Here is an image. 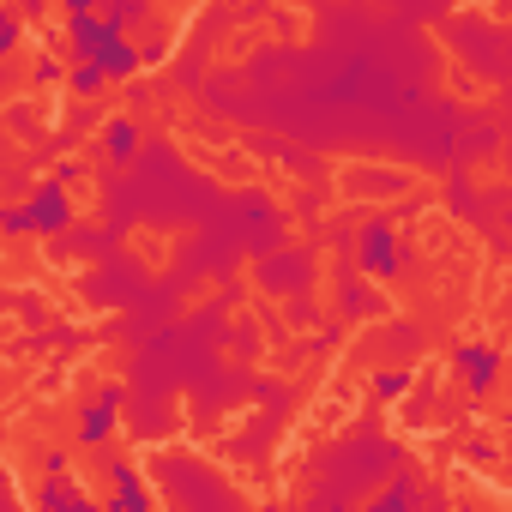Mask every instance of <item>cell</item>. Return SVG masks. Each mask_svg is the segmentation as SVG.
I'll return each mask as SVG.
<instances>
[{
	"mask_svg": "<svg viewBox=\"0 0 512 512\" xmlns=\"http://www.w3.org/2000/svg\"><path fill=\"white\" fill-rule=\"evenodd\" d=\"M356 260H362V272H368L374 284H392V278L404 272V253H398V229H392V217H386V211H374V217L362 223Z\"/></svg>",
	"mask_w": 512,
	"mask_h": 512,
	"instance_id": "cell-1",
	"label": "cell"
},
{
	"mask_svg": "<svg viewBox=\"0 0 512 512\" xmlns=\"http://www.w3.org/2000/svg\"><path fill=\"white\" fill-rule=\"evenodd\" d=\"M115 43H127V25H121L115 13H91V19H73V25H67L73 61H109Z\"/></svg>",
	"mask_w": 512,
	"mask_h": 512,
	"instance_id": "cell-2",
	"label": "cell"
},
{
	"mask_svg": "<svg viewBox=\"0 0 512 512\" xmlns=\"http://www.w3.org/2000/svg\"><path fill=\"white\" fill-rule=\"evenodd\" d=\"M314 284V253H302V247H272L266 260H260V290H272V296H302Z\"/></svg>",
	"mask_w": 512,
	"mask_h": 512,
	"instance_id": "cell-3",
	"label": "cell"
},
{
	"mask_svg": "<svg viewBox=\"0 0 512 512\" xmlns=\"http://www.w3.org/2000/svg\"><path fill=\"white\" fill-rule=\"evenodd\" d=\"M31 217H37L43 235H61V229L73 223V199H67V181H61V175H49V181L31 193Z\"/></svg>",
	"mask_w": 512,
	"mask_h": 512,
	"instance_id": "cell-4",
	"label": "cell"
},
{
	"mask_svg": "<svg viewBox=\"0 0 512 512\" xmlns=\"http://www.w3.org/2000/svg\"><path fill=\"white\" fill-rule=\"evenodd\" d=\"M452 362H458V374H464L470 392H494L500 386V350L494 344H458Z\"/></svg>",
	"mask_w": 512,
	"mask_h": 512,
	"instance_id": "cell-5",
	"label": "cell"
},
{
	"mask_svg": "<svg viewBox=\"0 0 512 512\" xmlns=\"http://www.w3.org/2000/svg\"><path fill=\"white\" fill-rule=\"evenodd\" d=\"M115 410H121V386H103L79 416V446H103L115 434Z\"/></svg>",
	"mask_w": 512,
	"mask_h": 512,
	"instance_id": "cell-6",
	"label": "cell"
},
{
	"mask_svg": "<svg viewBox=\"0 0 512 512\" xmlns=\"http://www.w3.org/2000/svg\"><path fill=\"white\" fill-rule=\"evenodd\" d=\"M109 476H115V506H121V512H145V506H151V488L139 482L133 464H109Z\"/></svg>",
	"mask_w": 512,
	"mask_h": 512,
	"instance_id": "cell-7",
	"label": "cell"
},
{
	"mask_svg": "<svg viewBox=\"0 0 512 512\" xmlns=\"http://www.w3.org/2000/svg\"><path fill=\"white\" fill-rule=\"evenodd\" d=\"M103 145H109L115 163H127V157L139 151V121H133V115H109V121H103Z\"/></svg>",
	"mask_w": 512,
	"mask_h": 512,
	"instance_id": "cell-8",
	"label": "cell"
},
{
	"mask_svg": "<svg viewBox=\"0 0 512 512\" xmlns=\"http://www.w3.org/2000/svg\"><path fill=\"white\" fill-rule=\"evenodd\" d=\"M115 73L103 67V61H73V73H67V91L73 97H103V85H109Z\"/></svg>",
	"mask_w": 512,
	"mask_h": 512,
	"instance_id": "cell-9",
	"label": "cell"
},
{
	"mask_svg": "<svg viewBox=\"0 0 512 512\" xmlns=\"http://www.w3.org/2000/svg\"><path fill=\"white\" fill-rule=\"evenodd\" d=\"M145 61H151V55H145V49H133V43H115V55H109V61H103V67H109V73H115V79H133V73H139V67H145Z\"/></svg>",
	"mask_w": 512,
	"mask_h": 512,
	"instance_id": "cell-10",
	"label": "cell"
},
{
	"mask_svg": "<svg viewBox=\"0 0 512 512\" xmlns=\"http://www.w3.org/2000/svg\"><path fill=\"white\" fill-rule=\"evenodd\" d=\"M410 392V368H386V374H374V398L380 404H392V398H404Z\"/></svg>",
	"mask_w": 512,
	"mask_h": 512,
	"instance_id": "cell-11",
	"label": "cell"
},
{
	"mask_svg": "<svg viewBox=\"0 0 512 512\" xmlns=\"http://www.w3.org/2000/svg\"><path fill=\"white\" fill-rule=\"evenodd\" d=\"M43 506H85L79 488H61V482H43Z\"/></svg>",
	"mask_w": 512,
	"mask_h": 512,
	"instance_id": "cell-12",
	"label": "cell"
},
{
	"mask_svg": "<svg viewBox=\"0 0 512 512\" xmlns=\"http://www.w3.org/2000/svg\"><path fill=\"white\" fill-rule=\"evenodd\" d=\"M416 500H422V494H416L410 482H398V488H386V494H380V512H398V506H416Z\"/></svg>",
	"mask_w": 512,
	"mask_h": 512,
	"instance_id": "cell-13",
	"label": "cell"
},
{
	"mask_svg": "<svg viewBox=\"0 0 512 512\" xmlns=\"http://www.w3.org/2000/svg\"><path fill=\"white\" fill-rule=\"evenodd\" d=\"M0 223H7V235H31V229H37V217H31V205H13L7 217H0Z\"/></svg>",
	"mask_w": 512,
	"mask_h": 512,
	"instance_id": "cell-14",
	"label": "cell"
},
{
	"mask_svg": "<svg viewBox=\"0 0 512 512\" xmlns=\"http://www.w3.org/2000/svg\"><path fill=\"white\" fill-rule=\"evenodd\" d=\"M452 205H458V211H470V205H476V199H470V181H464V175H452Z\"/></svg>",
	"mask_w": 512,
	"mask_h": 512,
	"instance_id": "cell-15",
	"label": "cell"
},
{
	"mask_svg": "<svg viewBox=\"0 0 512 512\" xmlns=\"http://www.w3.org/2000/svg\"><path fill=\"white\" fill-rule=\"evenodd\" d=\"M97 13V0H67V19H91Z\"/></svg>",
	"mask_w": 512,
	"mask_h": 512,
	"instance_id": "cell-16",
	"label": "cell"
},
{
	"mask_svg": "<svg viewBox=\"0 0 512 512\" xmlns=\"http://www.w3.org/2000/svg\"><path fill=\"white\" fill-rule=\"evenodd\" d=\"M19 7H25V13H43V7H49V0H19Z\"/></svg>",
	"mask_w": 512,
	"mask_h": 512,
	"instance_id": "cell-17",
	"label": "cell"
},
{
	"mask_svg": "<svg viewBox=\"0 0 512 512\" xmlns=\"http://www.w3.org/2000/svg\"><path fill=\"white\" fill-rule=\"evenodd\" d=\"M506 223H512V217H506Z\"/></svg>",
	"mask_w": 512,
	"mask_h": 512,
	"instance_id": "cell-18",
	"label": "cell"
}]
</instances>
